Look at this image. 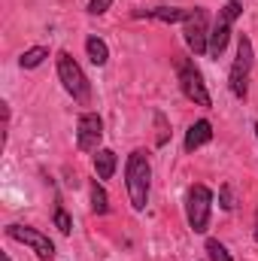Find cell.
I'll use <instances>...</instances> for the list:
<instances>
[{
  "label": "cell",
  "mask_w": 258,
  "mask_h": 261,
  "mask_svg": "<svg viewBox=\"0 0 258 261\" xmlns=\"http://www.w3.org/2000/svg\"><path fill=\"white\" fill-rule=\"evenodd\" d=\"M125 189H128L131 206L134 210H146L149 203V189H152V164L146 158V152H131L125 161Z\"/></svg>",
  "instance_id": "cell-1"
},
{
  "label": "cell",
  "mask_w": 258,
  "mask_h": 261,
  "mask_svg": "<svg viewBox=\"0 0 258 261\" xmlns=\"http://www.w3.org/2000/svg\"><path fill=\"white\" fill-rule=\"evenodd\" d=\"M58 79H61L64 91L76 100V103H82V107L91 103V82H88V76L82 73V67L73 61L70 52H61V55H58Z\"/></svg>",
  "instance_id": "cell-2"
},
{
  "label": "cell",
  "mask_w": 258,
  "mask_h": 261,
  "mask_svg": "<svg viewBox=\"0 0 258 261\" xmlns=\"http://www.w3.org/2000/svg\"><path fill=\"white\" fill-rule=\"evenodd\" d=\"M243 12V3H237V0H231V3H225L222 9H219V15H216V21H213V28H210V58H222L225 55V49H228V40H231V24H234V18Z\"/></svg>",
  "instance_id": "cell-3"
},
{
  "label": "cell",
  "mask_w": 258,
  "mask_h": 261,
  "mask_svg": "<svg viewBox=\"0 0 258 261\" xmlns=\"http://www.w3.org/2000/svg\"><path fill=\"white\" fill-rule=\"evenodd\" d=\"M176 79H179L183 94H186L192 103H197V107H213V97H210V91H207V82H203L200 70L194 67V61L176 58Z\"/></svg>",
  "instance_id": "cell-4"
},
{
  "label": "cell",
  "mask_w": 258,
  "mask_h": 261,
  "mask_svg": "<svg viewBox=\"0 0 258 261\" xmlns=\"http://www.w3.org/2000/svg\"><path fill=\"white\" fill-rule=\"evenodd\" d=\"M210 213H213V192L197 182L189 189V200H186V219L194 234H203L210 228Z\"/></svg>",
  "instance_id": "cell-5"
},
{
  "label": "cell",
  "mask_w": 258,
  "mask_h": 261,
  "mask_svg": "<svg viewBox=\"0 0 258 261\" xmlns=\"http://www.w3.org/2000/svg\"><path fill=\"white\" fill-rule=\"evenodd\" d=\"M252 64H255L252 43H249V37H240L237 40V58L231 64V73H228V85H231L234 97H246V82H249Z\"/></svg>",
  "instance_id": "cell-6"
},
{
  "label": "cell",
  "mask_w": 258,
  "mask_h": 261,
  "mask_svg": "<svg viewBox=\"0 0 258 261\" xmlns=\"http://www.w3.org/2000/svg\"><path fill=\"white\" fill-rule=\"evenodd\" d=\"M183 37H186V46L194 55H207L210 52V15H207V9L194 6L192 15L183 21Z\"/></svg>",
  "instance_id": "cell-7"
},
{
  "label": "cell",
  "mask_w": 258,
  "mask_h": 261,
  "mask_svg": "<svg viewBox=\"0 0 258 261\" xmlns=\"http://www.w3.org/2000/svg\"><path fill=\"white\" fill-rule=\"evenodd\" d=\"M6 237H9V240H18V243H24V246H31L40 261L55 258V243H52L43 231H37V228H28V225H6Z\"/></svg>",
  "instance_id": "cell-8"
},
{
  "label": "cell",
  "mask_w": 258,
  "mask_h": 261,
  "mask_svg": "<svg viewBox=\"0 0 258 261\" xmlns=\"http://www.w3.org/2000/svg\"><path fill=\"white\" fill-rule=\"evenodd\" d=\"M104 140V119L97 113H82L76 122V146L82 152H97Z\"/></svg>",
  "instance_id": "cell-9"
},
{
  "label": "cell",
  "mask_w": 258,
  "mask_h": 261,
  "mask_svg": "<svg viewBox=\"0 0 258 261\" xmlns=\"http://www.w3.org/2000/svg\"><path fill=\"white\" fill-rule=\"evenodd\" d=\"M158 18V21H167V24H173V21H186L189 15H192V9H176V6H155V9H137L134 12V18Z\"/></svg>",
  "instance_id": "cell-10"
},
{
  "label": "cell",
  "mask_w": 258,
  "mask_h": 261,
  "mask_svg": "<svg viewBox=\"0 0 258 261\" xmlns=\"http://www.w3.org/2000/svg\"><path fill=\"white\" fill-rule=\"evenodd\" d=\"M213 140V125L207 122V119H200V122H194L192 128L186 130V152H194V149H200V146H207Z\"/></svg>",
  "instance_id": "cell-11"
},
{
  "label": "cell",
  "mask_w": 258,
  "mask_h": 261,
  "mask_svg": "<svg viewBox=\"0 0 258 261\" xmlns=\"http://www.w3.org/2000/svg\"><path fill=\"white\" fill-rule=\"evenodd\" d=\"M116 164H119V158H116L113 149H97L94 152V173H97V179H113Z\"/></svg>",
  "instance_id": "cell-12"
},
{
  "label": "cell",
  "mask_w": 258,
  "mask_h": 261,
  "mask_svg": "<svg viewBox=\"0 0 258 261\" xmlns=\"http://www.w3.org/2000/svg\"><path fill=\"white\" fill-rule=\"evenodd\" d=\"M85 52H88V61H91L94 67H104L107 61H110V49H107V43H104L100 37H94V34L85 40Z\"/></svg>",
  "instance_id": "cell-13"
},
{
  "label": "cell",
  "mask_w": 258,
  "mask_h": 261,
  "mask_svg": "<svg viewBox=\"0 0 258 261\" xmlns=\"http://www.w3.org/2000/svg\"><path fill=\"white\" fill-rule=\"evenodd\" d=\"M46 58H49V49H43V46H34V49H28V52L18 58V64H21V70H34V67L43 64Z\"/></svg>",
  "instance_id": "cell-14"
},
{
  "label": "cell",
  "mask_w": 258,
  "mask_h": 261,
  "mask_svg": "<svg viewBox=\"0 0 258 261\" xmlns=\"http://www.w3.org/2000/svg\"><path fill=\"white\" fill-rule=\"evenodd\" d=\"M91 210L97 213V216H104L107 210H110V197H107V192H104V186L94 179L91 182Z\"/></svg>",
  "instance_id": "cell-15"
},
{
  "label": "cell",
  "mask_w": 258,
  "mask_h": 261,
  "mask_svg": "<svg viewBox=\"0 0 258 261\" xmlns=\"http://www.w3.org/2000/svg\"><path fill=\"white\" fill-rule=\"evenodd\" d=\"M207 255H210V261H234L231 258V252H228L219 240H213V237L207 240Z\"/></svg>",
  "instance_id": "cell-16"
},
{
  "label": "cell",
  "mask_w": 258,
  "mask_h": 261,
  "mask_svg": "<svg viewBox=\"0 0 258 261\" xmlns=\"http://www.w3.org/2000/svg\"><path fill=\"white\" fill-rule=\"evenodd\" d=\"M55 228H58L61 234H70V231H73V219L67 216V210L61 206V203L55 206Z\"/></svg>",
  "instance_id": "cell-17"
},
{
  "label": "cell",
  "mask_w": 258,
  "mask_h": 261,
  "mask_svg": "<svg viewBox=\"0 0 258 261\" xmlns=\"http://www.w3.org/2000/svg\"><path fill=\"white\" fill-rule=\"evenodd\" d=\"M152 119H155V128H158V134H155V146H164L167 137H170V130H167V119H164V113H155Z\"/></svg>",
  "instance_id": "cell-18"
},
{
  "label": "cell",
  "mask_w": 258,
  "mask_h": 261,
  "mask_svg": "<svg viewBox=\"0 0 258 261\" xmlns=\"http://www.w3.org/2000/svg\"><path fill=\"white\" fill-rule=\"evenodd\" d=\"M219 206H222L225 213L234 210V192H231V186H222V189H219Z\"/></svg>",
  "instance_id": "cell-19"
},
{
  "label": "cell",
  "mask_w": 258,
  "mask_h": 261,
  "mask_svg": "<svg viewBox=\"0 0 258 261\" xmlns=\"http://www.w3.org/2000/svg\"><path fill=\"white\" fill-rule=\"evenodd\" d=\"M110 6H113V0H88V12L91 15H104Z\"/></svg>",
  "instance_id": "cell-20"
},
{
  "label": "cell",
  "mask_w": 258,
  "mask_h": 261,
  "mask_svg": "<svg viewBox=\"0 0 258 261\" xmlns=\"http://www.w3.org/2000/svg\"><path fill=\"white\" fill-rule=\"evenodd\" d=\"M255 240H258V213H255Z\"/></svg>",
  "instance_id": "cell-21"
},
{
  "label": "cell",
  "mask_w": 258,
  "mask_h": 261,
  "mask_svg": "<svg viewBox=\"0 0 258 261\" xmlns=\"http://www.w3.org/2000/svg\"><path fill=\"white\" fill-rule=\"evenodd\" d=\"M255 137H258V122H255Z\"/></svg>",
  "instance_id": "cell-22"
},
{
  "label": "cell",
  "mask_w": 258,
  "mask_h": 261,
  "mask_svg": "<svg viewBox=\"0 0 258 261\" xmlns=\"http://www.w3.org/2000/svg\"><path fill=\"white\" fill-rule=\"evenodd\" d=\"M237 3H243V0H237Z\"/></svg>",
  "instance_id": "cell-23"
}]
</instances>
